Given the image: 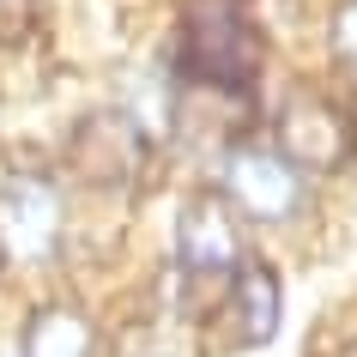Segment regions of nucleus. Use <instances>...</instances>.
Wrapping results in <instances>:
<instances>
[{"label":"nucleus","mask_w":357,"mask_h":357,"mask_svg":"<svg viewBox=\"0 0 357 357\" xmlns=\"http://www.w3.org/2000/svg\"><path fill=\"white\" fill-rule=\"evenodd\" d=\"M266 37L248 0H188L182 24H176V79L194 91H218V97H248L261 79Z\"/></svg>","instance_id":"f257e3e1"},{"label":"nucleus","mask_w":357,"mask_h":357,"mask_svg":"<svg viewBox=\"0 0 357 357\" xmlns=\"http://www.w3.org/2000/svg\"><path fill=\"white\" fill-rule=\"evenodd\" d=\"M61 236H67V212H61L55 176L13 169L0 182V248L19 261H55Z\"/></svg>","instance_id":"423d86ee"},{"label":"nucleus","mask_w":357,"mask_h":357,"mask_svg":"<svg viewBox=\"0 0 357 357\" xmlns=\"http://www.w3.org/2000/svg\"><path fill=\"white\" fill-rule=\"evenodd\" d=\"M284 321V284L273 266L261 261H243L236 266V279L218 291V309H212V327L206 339L218 351H255V345H273Z\"/></svg>","instance_id":"0eeeda50"},{"label":"nucleus","mask_w":357,"mask_h":357,"mask_svg":"<svg viewBox=\"0 0 357 357\" xmlns=\"http://www.w3.org/2000/svg\"><path fill=\"white\" fill-rule=\"evenodd\" d=\"M327 37H333V55L357 73V0H339V6H333V19H327Z\"/></svg>","instance_id":"1a4fd4ad"},{"label":"nucleus","mask_w":357,"mask_h":357,"mask_svg":"<svg viewBox=\"0 0 357 357\" xmlns=\"http://www.w3.org/2000/svg\"><path fill=\"white\" fill-rule=\"evenodd\" d=\"M273 151L297 176H339L357 158V128L345 115V103H333L315 85H297L273 109Z\"/></svg>","instance_id":"f03ea898"},{"label":"nucleus","mask_w":357,"mask_h":357,"mask_svg":"<svg viewBox=\"0 0 357 357\" xmlns=\"http://www.w3.org/2000/svg\"><path fill=\"white\" fill-rule=\"evenodd\" d=\"M351 357H357V351H351Z\"/></svg>","instance_id":"f8f14e48"},{"label":"nucleus","mask_w":357,"mask_h":357,"mask_svg":"<svg viewBox=\"0 0 357 357\" xmlns=\"http://www.w3.org/2000/svg\"><path fill=\"white\" fill-rule=\"evenodd\" d=\"M37 31V0H0V43H24Z\"/></svg>","instance_id":"9d476101"},{"label":"nucleus","mask_w":357,"mask_h":357,"mask_svg":"<svg viewBox=\"0 0 357 357\" xmlns=\"http://www.w3.org/2000/svg\"><path fill=\"white\" fill-rule=\"evenodd\" d=\"M243 261H248V248H243L230 200L225 194H188L182 212H176V273H182V284L218 297Z\"/></svg>","instance_id":"7ed1b4c3"},{"label":"nucleus","mask_w":357,"mask_h":357,"mask_svg":"<svg viewBox=\"0 0 357 357\" xmlns=\"http://www.w3.org/2000/svg\"><path fill=\"white\" fill-rule=\"evenodd\" d=\"M225 200L255 225H291L303 212V176L261 139H236L225 151Z\"/></svg>","instance_id":"39448f33"},{"label":"nucleus","mask_w":357,"mask_h":357,"mask_svg":"<svg viewBox=\"0 0 357 357\" xmlns=\"http://www.w3.org/2000/svg\"><path fill=\"white\" fill-rule=\"evenodd\" d=\"M0 266H6V248H0Z\"/></svg>","instance_id":"9b49d317"},{"label":"nucleus","mask_w":357,"mask_h":357,"mask_svg":"<svg viewBox=\"0 0 357 357\" xmlns=\"http://www.w3.org/2000/svg\"><path fill=\"white\" fill-rule=\"evenodd\" d=\"M19 357H97V327L85 309L73 303H43L24 321V345Z\"/></svg>","instance_id":"6e6552de"},{"label":"nucleus","mask_w":357,"mask_h":357,"mask_svg":"<svg viewBox=\"0 0 357 357\" xmlns=\"http://www.w3.org/2000/svg\"><path fill=\"white\" fill-rule=\"evenodd\" d=\"M146 169V128L128 109H91L67 133V176L97 194H128Z\"/></svg>","instance_id":"20e7f679"}]
</instances>
